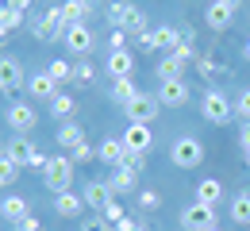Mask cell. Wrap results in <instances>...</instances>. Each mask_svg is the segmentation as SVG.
Returning a JSON list of instances; mask_svg holds the SVG:
<instances>
[{
    "label": "cell",
    "instance_id": "3957f363",
    "mask_svg": "<svg viewBox=\"0 0 250 231\" xmlns=\"http://www.w3.org/2000/svg\"><path fill=\"white\" fill-rule=\"evenodd\" d=\"M31 31L39 42H62L65 35V20H62V8H46L39 20L31 23Z\"/></svg>",
    "mask_w": 250,
    "mask_h": 231
},
{
    "label": "cell",
    "instance_id": "ee69618b",
    "mask_svg": "<svg viewBox=\"0 0 250 231\" xmlns=\"http://www.w3.org/2000/svg\"><path fill=\"white\" fill-rule=\"evenodd\" d=\"M16 231H42V228H39V220H35V216H27V220H20V224H16Z\"/></svg>",
    "mask_w": 250,
    "mask_h": 231
},
{
    "label": "cell",
    "instance_id": "d590c367",
    "mask_svg": "<svg viewBox=\"0 0 250 231\" xmlns=\"http://www.w3.org/2000/svg\"><path fill=\"white\" fill-rule=\"evenodd\" d=\"M73 81H77V85H93V81H96V66H89V62H73Z\"/></svg>",
    "mask_w": 250,
    "mask_h": 231
},
{
    "label": "cell",
    "instance_id": "ac0fdd59",
    "mask_svg": "<svg viewBox=\"0 0 250 231\" xmlns=\"http://www.w3.org/2000/svg\"><path fill=\"white\" fill-rule=\"evenodd\" d=\"M104 69H108L112 77H131V73H135V58H131V50H112L108 62H104Z\"/></svg>",
    "mask_w": 250,
    "mask_h": 231
},
{
    "label": "cell",
    "instance_id": "5bb4252c",
    "mask_svg": "<svg viewBox=\"0 0 250 231\" xmlns=\"http://www.w3.org/2000/svg\"><path fill=\"white\" fill-rule=\"evenodd\" d=\"M27 97L31 100H54L58 97V81H54L46 69H42V73H31V77H27Z\"/></svg>",
    "mask_w": 250,
    "mask_h": 231
},
{
    "label": "cell",
    "instance_id": "8992f818",
    "mask_svg": "<svg viewBox=\"0 0 250 231\" xmlns=\"http://www.w3.org/2000/svg\"><path fill=\"white\" fill-rule=\"evenodd\" d=\"M158 108H162L158 93H139L135 100H127V104H124L127 124H150V120L158 116Z\"/></svg>",
    "mask_w": 250,
    "mask_h": 231
},
{
    "label": "cell",
    "instance_id": "484cf974",
    "mask_svg": "<svg viewBox=\"0 0 250 231\" xmlns=\"http://www.w3.org/2000/svg\"><path fill=\"white\" fill-rule=\"evenodd\" d=\"M231 220H235V224H243V228L250 224V189H243V193H235V197H231Z\"/></svg>",
    "mask_w": 250,
    "mask_h": 231
},
{
    "label": "cell",
    "instance_id": "e0dca14e",
    "mask_svg": "<svg viewBox=\"0 0 250 231\" xmlns=\"http://www.w3.org/2000/svg\"><path fill=\"white\" fill-rule=\"evenodd\" d=\"M54 139H58V147L69 154V150H77V147L85 143V127H81V124H73V120H65L62 127L54 131Z\"/></svg>",
    "mask_w": 250,
    "mask_h": 231
},
{
    "label": "cell",
    "instance_id": "6da1fadb",
    "mask_svg": "<svg viewBox=\"0 0 250 231\" xmlns=\"http://www.w3.org/2000/svg\"><path fill=\"white\" fill-rule=\"evenodd\" d=\"M169 162L177 166V169H196V166L204 162V143L192 139V135L173 139V147H169Z\"/></svg>",
    "mask_w": 250,
    "mask_h": 231
},
{
    "label": "cell",
    "instance_id": "e575fe53",
    "mask_svg": "<svg viewBox=\"0 0 250 231\" xmlns=\"http://www.w3.org/2000/svg\"><path fill=\"white\" fill-rule=\"evenodd\" d=\"M20 23H23V12H20V8H8V4H4V8H0V27H4V31H16Z\"/></svg>",
    "mask_w": 250,
    "mask_h": 231
},
{
    "label": "cell",
    "instance_id": "7dc6e473",
    "mask_svg": "<svg viewBox=\"0 0 250 231\" xmlns=\"http://www.w3.org/2000/svg\"><path fill=\"white\" fill-rule=\"evenodd\" d=\"M4 4H8V8H20V12H23V8L31 4V0H4Z\"/></svg>",
    "mask_w": 250,
    "mask_h": 231
},
{
    "label": "cell",
    "instance_id": "2e32d148",
    "mask_svg": "<svg viewBox=\"0 0 250 231\" xmlns=\"http://www.w3.org/2000/svg\"><path fill=\"white\" fill-rule=\"evenodd\" d=\"M96 158H100L104 166H112V169H120V166L127 162L124 139H104V143H100V150H96Z\"/></svg>",
    "mask_w": 250,
    "mask_h": 231
},
{
    "label": "cell",
    "instance_id": "f1b7e54d",
    "mask_svg": "<svg viewBox=\"0 0 250 231\" xmlns=\"http://www.w3.org/2000/svg\"><path fill=\"white\" fill-rule=\"evenodd\" d=\"M192 50H196V31H192V23H188V27H177V50H173V54H181L188 62Z\"/></svg>",
    "mask_w": 250,
    "mask_h": 231
},
{
    "label": "cell",
    "instance_id": "4fadbf2b",
    "mask_svg": "<svg viewBox=\"0 0 250 231\" xmlns=\"http://www.w3.org/2000/svg\"><path fill=\"white\" fill-rule=\"evenodd\" d=\"M81 197H85V208L104 212V204H108V200H116V193H112V185H108V181H85Z\"/></svg>",
    "mask_w": 250,
    "mask_h": 231
},
{
    "label": "cell",
    "instance_id": "836d02e7",
    "mask_svg": "<svg viewBox=\"0 0 250 231\" xmlns=\"http://www.w3.org/2000/svg\"><path fill=\"white\" fill-rule=\"evenodd\" d=\"M154 35H158V46L162 50H169V54L177 50V27H166L162 23V27H154Z\"/></svg>",
    "mask_w": 250,
    "mask_h": 231
},
{
    "label": "cell",
    "instance_id": "8fae6325",
    "mask_svg": "<svg viewBox=\"0 0 250 231\" xmlns=\"http://www.w3.org/2000/svg\"><path fill=\"white\" fill-rule=\"evenodd\" d=\"M124 147H127V154H146V150L154 147V135H150V124H127Z\"/></svg>",
    "mask_w": 250,
    "mask_h": 231
},
{
    "label": "cell",
    "instance_id": "7402d4cb",
    "mask_svg": "<svg viewBox=\"0 0 250 231\" xmlns=\"http://www.w3.org/2000/svg\"><path fill=\"white\" fill-rule=\"evenodd\" d=\"M108 185H112V193L120 197V193H135L139 189V173L135 169H127V166H120L112 177H108Z\"/></svg>",
    "mask_w": 250,
    "mask_h": 231
},
{
    "label": "cell",
    "instance_id": "f546056e",
    "mask_svg": "<svg viewBox=\"0 0 250 231\" xmlns=\"http://www.w3.org/2000/svg\"><path fill=\"white\" fill-rule=\"evenodd\" d=\"M196 69H200V77H204V81H216L219 73H227V69H223V62H219V58H212V54H204V58L196 62Z\"/></svg>",
    "mask_w": 250,
    "mask_h": 231
},
{
    "label": "cell",
    "instance_id": "9c48e42d",
    "mask_svg": "<svg viewBox=\"0 0 250 231\" xmlns=\"http://www.w3.org/2000/svg\"><path fill=\"white\" fill-rule=\"evenodd\" d=\"M16 89H27V73L20 66V58L0 54V93H16Z\"/></svg>",
    "mask_w": 250,
    "mask_h": 231
},
{
    "label": "cell",
    "instance_id": "f6af8a7d",
    "mask_svg": "<svg viewBox=\"0 0 250 231\" xmlns=\"http://www.w3.org/2000/svg\"><path fill=\"white\" fill-rule=\"evenodd\" d=\"M116 231H146V224H139V220H131V216H127V220H124Z\"/></svg>",
    "mask_w": 250,
    "mask_h": 231
},
{
    "label": "cell",
    "instance_id": "603a6c76",
    "mask_svg": "<svg viewBox=\"0 0 250 231\" xmlns=\"http://www.w3.org/2000/svg\"><path fill=\"white\" fill-rule=\"evenodd\" d=\"M181 69H185V58H181V54H166V58L158 62L154 73H158V81H177Z\"/></svg>",
    "mask_w": 250,
    "mask_h": 231
},
{
    "label": "cell",
    "instance_id": "c3c4849f",
    "mask_svg": "<svg viewBox=\"0 0 250 231\" xmlns=\"http://www.w3.org/2000/svg\"><path fill=\"white\" fill-rule=\"evenodd\" d=\"M4 42H8V31H4V27H0V50H4Z\"/></svg>",
    "mask_w": 250,
    "mask_h": 231
},
{
    "label": "cell",
    "instance_id": "d4e9b609",
    "mask_svg": "<svg viewBox=\"0 0 250 231\" xmlns=\"http://www.w3.org/2000/svg\"><path fill=\"white\" fill-rule=\"evenodd\" d=\"M73 112H77V100L69 97V93H58V97L50 100V116H54V120H73Z\"/></svg>",
    "mask_w": 250,
    "mask_h": 231
},
{
    "label": "cell",
    "instance_id": "9a60e30c",
    "mask_svg": "<svg viewBox=\"0 0 250 231\" xmlns=\"http://www.w3.org/2000/svg\"><path fill=\"white\" fill-rule=\"evenodd\" d=\"M35 150H39V147H31V139H27V135H16V139H12L8 147H4V154H8L12 162L20 166V169H31V158H35Z\"/></svg>",
    "mask_w": 250,
    "mask_h": 231
},
{
    "label": "cell",
    "instance_id": "83f0119b",
    "mask_svg": "<svg viewBox=\"0 0 250 231\" xmlns=\"http://www.w3.org/2000/svg\"><path fill=\"white\" fill-rule=\"evenodd\" d=\"M139 97V85L131 81V77H116L112 81V100H120V104H127V100Z\"/></svg>",
    "mask_w": 250,
    "mask_h": 231
},
{
    "label": "cell",
    "instance_id": "816d5d0a",
    "mask_svg": "<svg viewBox=\"0 0 250 231\" xmlns=\"http://www.w3.org/2000/svg\"><path fill=\"white\" fill-rule=\"evenodd\" d=\"M208 231H219V224H216V228H208Z\"/></svg>",
    "mask_w": 250,
    "mask_h": 231
},
{
    "label": "cell",
    "instance_id": "7a4b0ae2",
    "mask_svg": "<svg viewBox=\"0 0 250 231\" xmlns=\"http://www.w3.org/2000/svg\"><path fill=\"white\" fill-rule=\"evenodd\" d=\"M42 181H46V189L58 197V193H69V185H73V158L69 154H54L50 166L42 169Z\"/></svg>",
    "mask_w": 250,
    "mask_h": 231
},
{
    "label": "cell",
    "instance_id": "f35d334b",
    "mask_svg": "<svg viewBox=\"0 0 250 231\" xmlns=\"http://www.w3.org/2000/svg\"><path fill=\"white\" fill-rule=\"evenodd\" d=\"M81 231H112V224H108L100 212H93L89 220H81Z\"/></svg>",
    "mask_w": 250,
    "mask_h": 231
},
{
    "label": "cell",
    "instance_id": "4316f807",
    "mask_svg": "<svg viewBox=\"0 0 250 231\" xmlns=\"http://www.w3.org/2000/svg\"><path fill=\"white\" fill-rule=\"evenodd\" d=\"M131 8H135V4H127V0H112V4L104 8V16H108V23H112V27H120V31H124V27H127V16H131Z\"/></svg>",
    "mask_w": 250,
    "mask_h": 231
},
{
    "label": "cell",
    "instance_id": "44dd1931",
    "mask_svg": "<svg viewBox=\"0 0 250 231\" xmlns=\"http://www.w3.org/2000/svg\"><path fill=\"white\" fill-rule=\"evenodd\" d=\"M81 208H85V197H81V193H58V197H54V212L65 216V220L81 216Z\"/></svg>",
    "mask_w": 250,
    "mask_h": 231
},
{
    "label": "cell",
    "instance_id": "f907efd6",
    "mask_svg": "<svg viewBox=\"0 0 250 231\" xmlns=\"http://www.w3.org/2000/svg\"><path fill=\"white\" fill-rule=\"evenodd\" d=\"M243 154H247V162H250V150H243Z\"/></svg>",
    "mask_w": 250,
    "mask_h": 231
},
{
    "label": "cell",
    "instance_id": "d6986e66",
    "mask_svg": "<svg viewBox=\"0 0 250 231\" xmlns=\"http://www.w3.org/2000/svg\"><path fill=\"white\" fill-rule=\"evenodd\" d=\"M0 216H4L8 224H20V220L31 216V208H27V200H23V197H4V200H0Z\"/></svg>",
    "mask_w": 250,
    "mask_h": 231
},
{
    "label": "cell",
    "instance_id": "7bdbcfd3",
    "mask_svg": "<svg viewBox=\"0 0 250 231\" xmlns=\"http://www.w3.org/2000/svg\"><path fill=\"white\" fill-rule=\"evenodd\" d=\"M127 169H135V173H139V169H143V166H146V154H127Z\"/></svg>",
    "mask_w": 250,
    "mask_h": 231
},
{
    "label": "cell",
    "instance_id": "277c9868",
    "mask_svg": "<svg viewBox=\"0 0 250 231\" xmlns=\"http://www.w3.org/2000/svg\"><path fill=\"white\" fill-rule=\"evenodd\" d=\"M239 4H243V0H212V4L204 8V23H208L216 35H223L231 23H235V12H239Z\"/></svg>",
    "mask_w": 250,
    "mask_h": 231
},
{
    "label": "cell",
    "instance_id": "74e56055",
    "mask_svg": "<svg viewBox=\"0 0 250 231\" xmlns=\"http://www.w3.org/2000/svg\"><path fill=\"white\" fill-rule=\"evenodd\" d=\"M69 158H73V166H85V162H93V158H96V147H93V143H81L77 150H69Z\"/></svg>",
    "mask_w": 250,
    "mask_h": 231
},
{
    "label": "cell",
    "instance_id": "681fc988",
    "mask_svg": "<svg viewBox=\"0 0 250 231\" xmlns=\"http://www.w3.org/2000/svg\"><path fill=\"white\" fill-rule=\"evenodd\" d=\"M243 54H247V62H250V39H247V46H243Z\"/></svg>",
    "mask_w": 250,
    "mask_h": 231
},
{
    "label": "cell",
    "instance_id": "60d3db41",
    "mask_svg": "<svg viewBox=\"0 0 250 231\" xmlns=\"http://www.w3.org/2000/svg\"><path fill=\"white\" fill-rule=\"evenodd\" d=\"M235 116H239L243 124H250V89H247L239 100H235Z\"/></svg>",
    "mask_w": 250,
    "mask_h": 231
},
{
    "label": "cell",
    "instance_id": "f5cc1de1",
    "mask_svg": "<svg viewBox=\"0 0 250 231\" xmlns=\"http://www.w3.org/2000/svg\"><path fill=\"white\" fill-rule=\"evenodd\" d=\"M0 8H4V0H0Z\"/></svg>",
    "mask_w": 250,
    "mask_h": 231
},
{
    "label": "cell",
    "instance_id": "d6a6232c",
    "mask_svg": "<svg viewBox=\"0 0 250 231\" xmlns=\"http://www.w3.org/2000/svg\"><path fill=\"white\" fill-rule=\"evenodd\" d=\"M16 177H20V166L12 162L8 154H0V189H8V185H12Z\"/></svg>",
    "mask_w": 250,
    "mask_h": 231
},
{
    "label": "cell",
    "instance_id": "bcb514c9",
    "mask_svg": "<svg viewBox=\"0 0 250 231\" xmlns=\"http://www.w3.org/2000/svg\"><path fill=\"white\" fill-rule=\"evenodd\" d=\"M239 143H243V150H250V124L239 127Z\"/></svg>",
    "mask_w": 250,
    "mask_h": 231
},
{
    "label": "cell",
    "instance_id": "cb8c5ba5",
    "mask_svg": "<svg viewBox=\"0 0 250 231\" xmlns=\"http://www.w3.org/2000/svg\"><path fill=\"white\" fill-rule=\"evenodd\" d=\"M93 8H89V0H65L62 4V20L65 27H73V23H85V16H89Z\"/></svg>",
    "mask_w": 250,
    "mask_h": 231
},
{
    "label": "cell",
    "instance_id": "ab89813d",
    "mask_svg": "<svg viewBox=\"0 0 250 231\" xmlns=\"http://www.w3.org/2000/svg\"><path fill=\"white\" fill-rule=\"evenodd\" d=\"M135 42H139V50H146V54L162 50V46H158V35H154V27H150V31H143L139 39H135Z\"/></svg>",
    "mask_w": 250,
    "mask_h": 231
},
{
    "label": "cell",
    "instance_id": "1f68e13d",
    "mask_svg": "<svg viewBox=\"0 0 250 231\" xmlns=\"http://www.w3.org/2000/svg\"><path fill=\"white\" fill-rule=\"evenodd\" d=\"M100 216H104V220L112 224V231H116V228H120V224H124V220H127V212H124V204H120V200H108Z\"/></svg>",
    "mask_w": 250,
    "mask_h": 231
},
{
    "label": "cell",
    "instance_id": "8d00e7d4",
    "mask_svg": "<svg viewBox=\"0 0 250 231\" xmlns=\"http://www.w3.org/2000/svg\"><path fill=\"white\" fill-rule=\"evenodd\" d=\"M139 208H143V212H154V208H162L158 189H139Z\"/></svg>",
    "mask_w": 250,
    "mask_h": 231
},
{
    "label": "cell",
    "instance_id": "ffe728a7",
    "mask_svg": "<svg viewBox=\"0 0 250 231\" xmlns=\"http://www.w3.org/2000/svg\"><path fill=\"white\" fill-rule=\"evenodd\" d=\"M196 200H200V204H208V208L223 204V185H219V177H204V181L196 185Z\"/></svg>",
    "mask_w": 250,
    "mask_h": 231
},
{
    "label": "cell",
    "instance_id": "db71d44e",
    "mask_svg": "<svg viewBox=\"0 0 250 231\" xmlns=\"http://www.w3.org/2000/svg\"><path fill=\"white\" fill-rule=\"evenodd\" d=\"M0 154H4V147H0Z\"/></svg>",
    "mask_w": 250,
    "mask_h": 231
},
{
    "label": "cell",
    "instance_id": "52a82bcc",
    "mask_svg": "<svg viewBox=\"0 0 250 231\" xmlns=\"http://www.w3.org/2000/svg\"><path fill=\"white\" fill-rule=\"evenodd\" d=\"M4 124L12 127V131H31L35 124H39V112H35V104H27V100H12L8 108H4Z\"/></svg>",
    "mask_w": 250,
    "mask_h": 231
},
{
    "label": "cell",
    "instance_id": "b9f144b4",
    "mask_svg": "<svg viewBox=\"0 0 250 231\" xmlns=\"http://www.w3.org/2000/svg\"><path fill=\"white\" fill-rule=\"evenodd\" d=\"M108 46H112V50H127V31L112 27V39H108Z\"/></svg>",
    "mask_w": 250,
    "mask_h": 231
},
{
    "label": "cell",
    "instance_id": "ba28073f",
    "mask_svg": "<svg viewBox=\"0 0 250 231\" xmlns=\"http://www.w3.org/2000/svg\"><path fill=\"white\" fill-rule=\"evenodd\" d=\"M181 228L185 231H208L216 228V208H208V204H200V200H192L181 208Z\"/></svg>",
    "mask_w": 250,
    "mask_h": 231
},
{
    "label": "cell",
    "instance_id": "4dcf8cb0",
    "mask_svg": "<svg viewBox=\"0 0 250 231\" xmlns=\"http://www.w3.org/2000/svg\"><path fill=\"white\" fill-rule=\"evenodd\" d=\"M46 73H50L58 85H62V81L69 85V81H73V62H65V58H54V62L46 66Z\"/></svg>",
    "mask_w": 250,
    "mask_h": 231
},
{
    "label": "cell",
    "instance_id": "30bf717a",
    "mask_svg": "<svg viewBox=\"0 0 250 231\" xmlns=\"http://www.w3.org/2000/svg\"><path fill=\"white\" fill-rule=\"evenodd\" d=\"M62 42H65V50H69V54L85 58V54H89V50L96 46V35L89 31V23H73V27H65Z\"/></svg>",
    "mask_w": 250,
    "mask_h": 231
},
{
    "label": "cell",
    "instance_id": "5b68a950",
    "mask_svg": "<svg viewBox=\"0 0 250 231\" xmlns=\"http://www.w3.org/2000/svg\"><path fill=\"white\" fill-rule=\"evenodd\" d=\"M200 112H204V120H208V124H219V127H223V124L235 116V104L223 97L219 89H208L204 100H200Z\"/></svg>",
    "mask_w": 250,
    "mask_h": 231
},
{
    "label": "cell",
    "instance_id": "7c38bea8",
    "mask_svg": "<svg viewBox=\"0 0 250 231\" xmlns=\"http://www.w3.org/2000/svg\"><path fill=\"white\" fill-rule=\"evenodd\" d=\"M158 100H162V108H181L188 104V85L177 77V81H158Z\"/></svg>",
    "mask_w": 250,
    "mask_h": 231
}]
</instances>
